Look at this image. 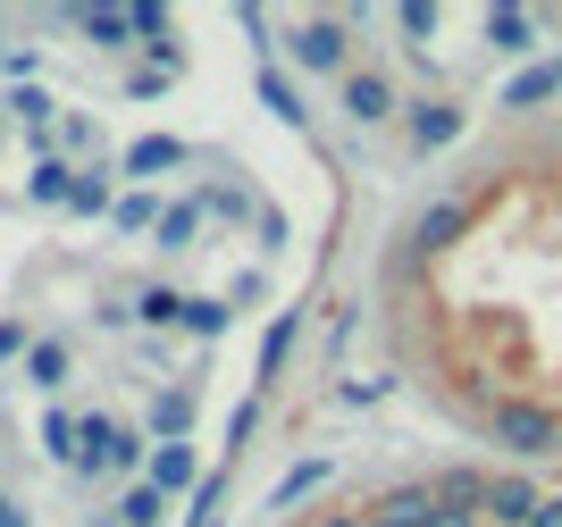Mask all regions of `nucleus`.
I'll return each mask as SVG.
<instances>
[{
	"instance_id": "1",
	"label": "nucleus",
	"mask_w": 562,
	"mask_h": 527,
	"mask_svg": "<svg viewBox=\"0 0 562 527\" xmlns=\"http://www.w3.org/2000/svg\"><path fill=\"white\" fill-rule=\"evenodd\" d=\"M487 436L513 460H554L562 452V411L554 402H529V393H495L487 402Z\"/></svg>"
},
{
	"instance_id": "2",
	"label": "nucleus",
	"mask_w": 562,
	"mask_h": 527,
	"mask_svg": "<svg viewBox=\"0 0 562 527\" xmlns=\"http://www.w3.org/2000/svg\"><path fill=\"white\" fill-rule=\"evenodd\" d=\"M285 50H294V68H311V76H336L345 84L352 76V18H303L294 34H285Z\"/></svg>"
},
{
	"instance_id": "3",
	"label": "nucleus",
	"mask_w": 562,
	"mask_h": 527,
	"mask_svg": "<svg viewBox=\"0 0 562 527\" xmlns=\"http://www.w3.org/2000/svg\"><path fill=\"white\" fill-rule=\"evenodd\" d=\"M470 110L462 101H446V92H428V101H403V135H412V151H446V142H462Z\"/></svg>"
},
{
	"instance_id": "4",
	"label": "nucleus",
	"mask_w": 562,
	"mask_h": 527,
	"mask_svg": "<svg viewBox=\"0 0 562 527\" xmlns=\"http://www.w3.org/2000/svg\"><path fill=\"white\" fill-rule=\"evenodd\" d=\"M361 511H370V527H428L437 519V485L428 478H395V485H378Z\"/></svg>"
},
{
	"instance_id": "5",
	"label": "nucleus",
	"mask_w": 562,
	"mask_h": 527,
	"mask_svg": "<svg viewBox=\"0 0 562 527\" xmlns=\"http://www.w3.org/2000/svg\"><path fill=\"white\" fill-rule=\"evenodd\" d=\"M336 101H345V117H352V126H386V117H403L395 76H386V68H352L345 84H336Z\"/></svg>"
},
{
	"instance_id": "6",
	"label": "nucleus",
	"mask_w": 562,
	"mask_h": 527,
	"mask_svg": "<svg viewBox=\"0 0 562 527\" xmlns=\"http://www.w3.org/2000/svg\"><path fill=\"white\" fill-rule=\"evenodd\" d=\"M546 101H562V50L529 59V68H520L513 84L495 92V110H504V117H529V110H546Z\"/></svg>"
},
{
	"instance_id": "7",
	"label": "nucleus",
	"mask_w": 562,
	"mask_h": 527,
	"mask_svg": "<svg viewBox=\"0 0 562 527\" xmlns=\"http://www.w3.org/2000/svg\"><path fill=\"white\" fill-rule=\"evenodd\" d=\"M546 511V485L529 478V469H495L487 485V527H529Z\"/></svg>"
},
{
	"instance_id": "8",
	"label": "nucleus",
	"mask_w": 562,
	"mask_h": 527,
	"mask_svg": "<svg viewBox=\"0 0 562 527\" xmlns=\"http://www.w3.org/2000/svg\"><path fill=\"white\" fill-rule=\"evenodd\" d=\"M462 234H470V202H462V193H446V202H428L420 218H412V234H403V243L428 260V252H453Z\"/></svg>"
},
{
	"instance_id": "9",
	"label": "nucleus",
	"mask_w": 562,
	"mask_h": 527,
	"mask_svg": "<svg viewBox=\"0 0 562 527\" xmlns=\"http://www.w3.org/2000/svg\"><path fill=\"white\" fill-rule=\"evenodd\" d=\"M479 34H487L495 59H529V50H538V9L504 0V9H487V18H479Z\"/></svg>"
},
{
	"instance_id": "10",
	"label": "nucleus",
	"mask_w": 562,
	"mask_h": 527,
	"mask_svg": "<svg viewBox=\"0 0 562 527\" xmlns=\"http://www.w3.org/2000/svg\"><path fill=\"white\" fill-rule=\"evenodd\" d=\"M294 344H303V310H278V319H269V335H260V368H252V386H260V393H278V386H285V360H294Z\"/></svg>"
},
{
	"instance_id": "11",
	"label": "nucleus",
	"mask_w": 562,
	"mask_h": 527,
	"mask_svg": "<svg viewBox=\"0 0 562 527\" xmlns=\"http://www.w3.org/2000/svg\"><path fill=\"white\" fill-rule=\"evenodd\" d=\"M437 511H462V519H487V469H462V460H453V469H437Z\"/></svg>"
},
{
	"instance_id": "12",
	"label": "nucleus",
	"mask_w": 562,
	"mask_h": 527,
	"mask_svg": "<svg viewBox=\"0 0 562 527\" xmlns=\"http://www.w3.org/2000/svg\"><path fill=\"white\" fill-rule=\"evenodd\" d=\"M202 478H211V469H202V460H193V444H151V485H160V494H202Z\"/></svg>"
},
{
	"instance_id": "13",
	"label": "nucleus",
	"mask_w": 562,
	"mask_h": 527,
	"mask_svg": "<svg viewBox=\"0 0 562 527\" xmlns=\"http://www.w3.org/2000/svg\"><path fill=\"white\" fill-rule=\"evenodd\" d=\"M68 25L93 50H135V9H68Z\"/></svg>"
},
{
	"instance_id": "14",
	"label": "nucleus",
	"mask_w": 562,
	"mask_h": 527,
	"mask_svg": "<svg viewBox=\"0 0 562 527\" xmlns=\"http://www.w3.org/2000/svg\"><path fill=\"white\" fill-rule=\"evenodd\" d=\"M68 377H76V352H68V335H34V352H25V386L59 393Z\"/></svg>"
},
{
	"instance_id": "15",
	"label": "nucleus",
	"mask_w": 562,
	"mask_h": 527,
	"mask_svg": "<svg viewBox=\"0 0 562 527\" xmlns=\"http://www.w3.org/2000/svg\"><path fill=\"white\" fill-rule=\"evenodd\" d=\"M193 151L177 135H143V142H126V160H117V176H160V168H186Z\"/></svg>"
},
{
	"instance_id": "16",
	"label": "nucleus",
	"mask_w": 562,
	"mask_h": 527,
	"mask_svg": "<svg viewBox=\"0 0 562 527\" xmlns=\"http://www.w3.org/2000/svg\"><path fill=\"white\" fill-rule=\"evenodd\" d=\"M135 43L151 50V59H160L168 76H177V18H168L160 0H135Z\"/></svg>"
},
{
	"instance_id": "17",
	"label": "nucleus",
	"mask_w": 562,
	"mask_h": 527,
	"mask_svg": "<svg viewBox=\"0 0 562 527\" xmlns=\"http://www.w3.org/2000/svg\"><path fill=\"white\" fill-rule=\"evenodd\" d=\"M193 436V386L151 393V444H186Z\"/></svg>"
},
{
	"instance_id": "18",
	"label": "nucleus",
	"mask_w": 562,
	"mask_h": 527,
	"mask_svg": "<svg viewBox=\"0 0 562 527\" xmlns=\"http://www.w3.org/2000/svg\"><path fill=\"white\" fill-rule=\"evenodd\" d=\"M68 209H76V218H110V209H117V168H76V193H68Z\"/></svg>"
},
{
	"instance_id": "19",
	"label": "nucleus",
	"mask_w": 562,
	"mask_h": 527,
	"mask_svg": "<svg viewBox=\"0 0 562 527\" xmlns=\"http://www.w3.org/2000/svg\"><path fill=\"white\" fill-rule=\"evenodd\" d=\"M43 452L50 460H85V411H68V402H59V411H43Z\"/></svg>"
},
{
	"instance_id": "20",
	"label": "nucleus",
	"mask_w": 562,
	"mask_h": 527,
	"mask_svg": "<svg viewBox=\"0 0 562 527\" xmlns=\"http://www.w3.org/2000/svg\"><path fill=\"white\" fill-rule=\"evenodd\" d=\"M328 478H336L328 460H294V469H285L278 485H269V511H294V503H311V494H319Z\"/></svg>"
},
{
	"instance_id": "21",
	"label": "nucleus",
	"mask_w": 562,
	"mask_h": 527,
	"mask_svg": "<svg viewBox=\"0 0 562 527\" xmlns=\"http://www.w3.org/2000/svg\"><path fill=\"white\" fill-rule=\"evenodd\" d=\"M135 319L151 326V335H168V326H186V294H177V285H160V276H151V285H143V294H135Z\"/></svg>"
},
{
	"instance_id": "22",
	"label": "nucleus",
	"mask_w": 562,
	"mask_h": 527,
	"mask_svg": "<svg viewBox=\"0 0 562 527\" xmlns=\"http://www.w3.org/2000/svg\"><path fill=\"white\" fill-rule=\"evenodd\" d=\"M252 92H260V110L278 117V126H303V117H311V110H303V92L285 84L278 68H260V76H252Z\"/></svg>"
},
{
	"instance_id": "23",
	"label": "nucleus",
	"mask_w": 562,
	"mask_h": 527,
	"mask_svg": "<svg viewBox=\"0 0 562 527\" xmlns=\"http://www.w3.org/2000/svg\"><path fill=\"white\" fill-rule=\"evenodd\" d=\"M193 234H202V202H168L151 243H160V252H193Z\"/></svg>"
},
{
	"instance_id": "24",
	"label": "nucleus",
	"mask_w": 562,
	"mask_h": 527,
	"mask_svg": "<svg viewBox=\"0 0 562 527\" xmlns=\"http://www.w3.org/2000/svg\"><path fill=\"white\" fill-rule=\"evenodd\" d=\"M25 193H34V202H43V209H68V193H76V168L59 160V151H50V160H34V176H25Z\"/></svg>"
},
{
	"instance_id": "25",
	"label": "nucleus",
	"mask_w": 562,
	"mask_h": 527,
	"mask_svg": "<svg viewBox=\"0 0 562 527\" xmlns=\"http://www.w3.org/2000/svg\"><path fill=\"white\" fill-rule=\"evenodd\" d=\"M227 326H235V301L227 294H186V335L211 344V335H227Z\"/></svg>"
},
{
	"instance_id": "26",
	"label": "nucleus",
	"mask_w": 562,
	"mask_h": 527,
	"mask_svg": "<svg viewBox=\"0 0 562 527\" xmlns=\"http://www.w3.org/2000/svg\"><path fill=\"white\" fill-rule=\"evenodd\" d=\"M117 519H126V527H160V519H168V494H160L151 478H143V485H126V503H117Z\"/></svg>"
},
{
	"instance_id": "27",
	"label": "nucleus",
	"mask_w": 562,
	"mask_h": 527,
	"mask_svg": "<svg viewBox=\"0 0 562 527\" xmlns=\"http://www.w3.org/2000/svg\"><path fill=\"white\" fill-rule=\"evenodd\" d=\"M110 218H117L126 234H151V227H160V202H151V193L135 184V193H117V209H110Z\"/></svg>"
},
{
	"instance_id": "28",
	"label": "nucleus",
	"mask_w": 562,
	"mask_h": 527,
	"mask_svg": "<svg viewBox=\"0 0 562 527\" xmlns=\"http://www.w3.org/2000/svg\"><path fill=\"white\" fill-rule=\"evenodd\" d=\"M395 25L412 34V50H428V34L446 25V9H437V0H403V9H395Z\"/></svg>"
},
{
	"instance_id": "29",
	"label": "nucleus",
	"mask_w": 562,
	"mask_h": 527,
	"mask_svg": "<svg viewBox=\"0 0 562 527\" xmlns=\"http://www.w3.org/2000/svg\"><path fill=\"white\" fill-rule=\"evenodd\" d=\"M193 202H202V218H227V227L244 218V209H252V202H244V184H202Z\"/></svg>"
},
{
	"instance_id": "30",
	"label": "nucleus",
	"mask_w": 562,
	"mask_h": 527,
	"mask_svg": "<svg viewBox=\"0 0 562 527\" xmlns=\"http://www.w3.org/2000/svg\"><path fill=\"white\" fill-rule=\"evenodd\" d=\"M227 478H235V469H211V478H202V494H193V511H186L193 527H218V503H227Z\"/></svg>"
},
{
	"instance_id": "31",
	"label": "nucleus",
	"mask_w": 562,
	"mask_h": 527,
	"mask_svg": "<svg viewBox=\"0 0 562 527\" xmlns=\"http://www.w3.org/2000/svg\"><path fill=\"white\" fill-rule=\"evenodd\" d=\"M252 234H260V252H285V209H252Z\"/></svg>"
},
{
	"instance_id": "32",
	"label": "nucleus",
	"mask_w": 562,
	"mask_h": 527,
	"mask_svg": "<svg viewBox=\"0 0 562 527\" xmlns=\"http://www.w3.org/2000/svg\"><path fill=\"white\" fill-rule=\"evenodd\" d=\"M378 393H386V377H345V386H336V402H352V411H361V402H378Z\"/></svg>"
},
{
	"instance_id": "33",
	"label": "nucleus",
	"mask_w": 562,
	"mask_h": 527,
	"mask_svg": "<svg viewBox=\"0 0 562 527\" xmlns=\"http://www.w3.org/2000/svg\"><path fill=\"white\" fill-rule=\"evenodd\" d=\"M18 352H34V335H25V319H0V360H18Z\"/></svg>"
},
{
	"instance_id": "34",
	"label": "nucleus",
	"mask_w": 562,
	"mask_h": 527,
	"mask_svg": "<svg viewBox=\"0 0 562 527\" xmlns=\"http://www.w3.org/2000/svg\"><path fill=\"white\" fill-rule=\"evenodd\" d=\"M252 419H260V402H235V411H227V452L252 436Z\"/></svg>"
},
{
	"instance_id": "35",
	"label": "nucleus",
	"mask_w": 562,
	"mask_h": 527,
	"mask_svg": "<svg viewBox=\"0 0 562 527\" xmlns=\"http://www.w3.org/2000/svg\"><path fill=\"white\" fill-rule=\"evenodd\" d=\"M311 527H370V511H319Z\"/></svg>"
},
{
	"instance_id": "36",
	"label": "nucleus",
	"mask_w": 562,
	"mask_h": 527,
	"mask_svg": "<svg viewBox=\"0 0 562 527\" xmlns=\"http://www.w3.org/2000/svg\"><path fill=\"white\" fill-rule=\"evenodd\" d=\"M0 527H34V519L18 511V503H9V485H0Z\"/></svg>"
},
{
	"instance_id": "37",
	"label": "nucleus",
	"mask_w": 562,
	"mask_h": 527,
	"mask_svg": "<svg viewBox=\"0 0 562 527\" xmlns=\"http://www.w3.org/2000/svg\"><path fill=\"white\" fill-rule=\"evenodd\" d=\"M529 527H562V494H546V511H538Z\"/></svg>"
},
{
	"instance_id": "38",
	"label": "nucleus",
	"mask_w": 562,
	"mask_h": 527,
	"mask_svg": "<svg viewBox=\"0 0 562 527\" xmlns=\"http://www.w3.org/2000/svg\"><path fill=\"white\" fill-rule=\"evenodd\" d=\"M428 527H487V519H462V511H437Z\"/></svg>"
},
{
	"instance_id": "39",
	"label": "nucleus",
	"mask_w": 562,
	"mask_h": 527,
	"mask_svg": "<svg viewBox=\"0 0 562 527\" xmlns=\"http://www.w3.org/2000/svg\"><path fill=\"white\" fill-rule=\"evenodd\" d=\"M93 527H126V519H117V511H110V519H93Z\"/></svg>"
}]
</instances>
